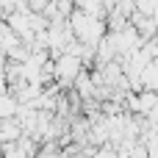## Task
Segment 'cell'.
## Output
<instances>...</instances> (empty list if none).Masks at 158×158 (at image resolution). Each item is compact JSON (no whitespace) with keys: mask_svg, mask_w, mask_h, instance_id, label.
Listing matches in <instances>:
<instances>
[{"mask_svg":"<svg viewBox=\"0 0 158 158\" xmlns=\"http://www.w3.org/2000/svg\"><path fill=\"white\" fill-rule=\"evenodd\" d=\"M56 69H58V75H61V78H72V75L78 72V58H75V56H64V58L58 61V67H56Z\"/></svg>","mask_w":158,"mask_h":158,"instance_id":"cell-1","label":"cell"},{"mask_svg":"<svg viewBox=\"0 0 158 158\" xmlns=\"http://www.w3.org/2000/svg\"><path fill=\"white\" fill-rule=\"evenodd\" d=\"M14 111H17L14 100H11V97H0V119H8Z\"/></svg>","mask_w":158,"mask_h":158,"instance_id":"cell-2","label":"cell"}]
</instances>
